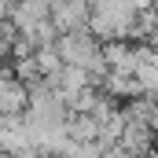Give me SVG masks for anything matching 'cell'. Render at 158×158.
Wrapping results in <instances>:
<instances>
[{
    "label": "cell",
    "mask_w": 158,
    "mask_h": 158,
    "mask_svg": "<svg viewBox=\"0 0 158 158\" xmlns=\"http://www.w3.org/2000/svg\"><path fill=\"white\" fill-rule=\"evenodd\" d=\"M92 19V0H52V22L59 33L85 30Z\"/></svg>",
    "instance_id": "cell-1"
}]
</instances>
